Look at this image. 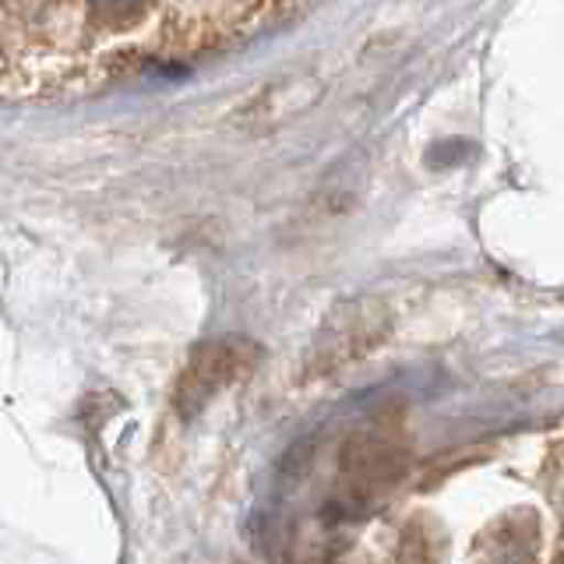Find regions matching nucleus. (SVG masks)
<instances>
[{"label": "nucleus", "mask_w": 564, "mask_h": 564, "mask_svg": "<svg viewBox=\"0 0 564 564\" xmlns=\"http://www.w3.org/2000/svg\"><path fill=\"white\" fill-rule=\"evenodd\" d=\"M254 357L258 346L247 339H216L194 349V357L184 367L173 395L181 416H198L226 384H234L240 375L254 367Z\"/></svg>", "instance_id": "obj_1"}, {"label": "nucleus", "mask_w": 564, "mask_h": 564, "mask_svg": "<svg viewBox=\"0 0 564 564\" xmlns=\"http://www.w3.org/2000/svg\"><path fill=\"white\" fill-rule=\"evenodd\" d=\"M473 551L480 564H525L536 554V516L533 511H511L484 529Z\"/></svg>", "instance_id": "obj_2"}, {"label": "nucleus", "mask_w": 564, "mask_h": 564, "mask_svg": "<svg viewBox=\"0 0 564 564\" xmlns=\"http://www.w3.org/2000/svg\"><path fill=\"white\" fill-rule=\"evenodd\" d=\"M343 473H346L352 494L364 498V494L399 480L402 455L395 445H388V441H357V445H349L343 455Z\"/></svg>", "instance_id": "obj_3"}, {"label": "nucleus", "mask_w": 564, "mask_h": 564, "mask_svg": "<svg viewBox=\"0 0 564 564\" xmlns=\"http://www.w3.org/2000/svg\"><path fill=\"white\" fill-rule=\"evenodd\" d=\"M441 529L431 525L427 519H413L410 525L402 529V540H399V561L402 564H437L441 557Z\"/></svg>", "instance_id": "obj_4"}]
</instances>
